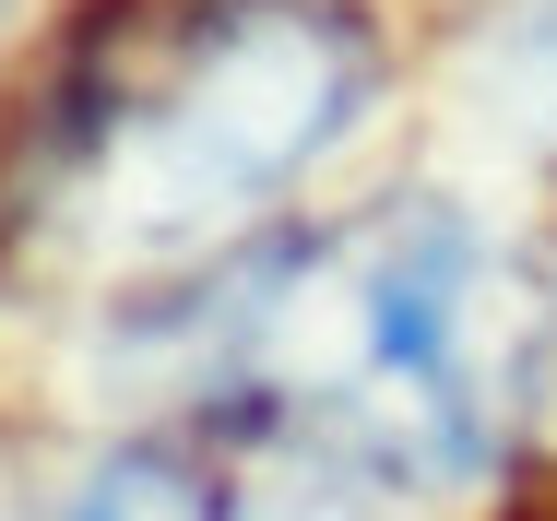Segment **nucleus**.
<instances>
[{
    "instance_id": "nucleus-1",
    "label": "nucleus",
    "mask_w": 557,
    "mask_h": 521,
    "mask_svg": "<svg viewBox=\"0 0 557 521\" xmlns=\"http://www.w3.org/2000/svg\"><path fill=\"white\" fill-rule=\"evenodd\" d=\"M380 96L333 0H119L48 72L0 178V273L36 297H166L273 213Z\"/></svg>"
},
{
    "instance_id": "nucleus-2",
    "label": "nucleus",
    "mask_w": 557,
    "mask_h": 521,
    "mask_svg": "<svg viewBox=\"0 0 557 521\" xmlns=\"http://www.w3.org/2000/svg\"><path fill=\"white\" fill-rule=\"evenodd\" d=\"M214 404L344 474L462 498L510 462L557 380V273L462 202H368L285 249H249L202 297Z\"/></svg>"
},
{
    "instance_id": "nucleus-3",
    "label": "nucleus",
    "mask_w": 557,
    "mask_h": 521,
    "mask_svg": "<svg viewBox=\"0 0 557 521\" xmlns=\"http://www.w3.org/2000/svg\"><path fill=\"white\" fill-rule=\"evenodd\" d=\"M72 521H225L214 438H202V426H178V438H131L119 462H96V486L72 498Z\"/></svg>"
},
{
    "instance_id": "nucleus-4",
    "label": "nucleus",
    "mask_w": 557,
    "mask_h": 521,
    "mask_svg": "<svg viewBox=\"0 0 557 521\" xmlns=\"http://www.w3.org/2000/svg\"><path fill=\"white\" fill-rule=\"evenodd\" d=\"M486 96H498V119L557 166V0H510V12L486 24Z\"/></svg>"
},
{
    "instance_id": "nucleus-5",
    "label": "nucleus",
    "mask_w": 557,
    "mask_h": 521,
    "mask_svg": "<svg viewBox=\"0 0 557 521\" xmlns=\"http://www.w3.org/2000/svg\"><path fill=\"white\" fill-rule=\"evenodd\" d=\"M0 12H12V0H0Z\"/></svg>"
}]
</instances>
